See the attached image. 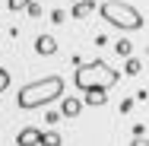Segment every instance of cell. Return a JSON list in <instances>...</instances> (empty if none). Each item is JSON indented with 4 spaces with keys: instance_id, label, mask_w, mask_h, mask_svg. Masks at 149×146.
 <instances>
[{
    "instance_id": "cell-1",
    "label": "cell",
    "mask_w": 149,
    "mask_h": 146,
    "mask_svg": "<svg viewBox=\"0 0 149 146\" xmlns=\"http://www.w3.org/2000/svg\"><path fill=\"white\" fill-rule=\"evenodd\" d=\"M63 95V80L60 76H45L38 83H29L16 92V108L22 111H32V108H45L51 102H57Z\"/></svg>"
},
{
    "instance_id": "cell-2",
    "label": "cell",
    "mask_w": 149,
    "mask_h": 146,
    "mask_svg": "<svg viewBox=\"0 0 149 146\" xmlns=\"http://www.w3.org/2000/svg\"><path fill=\"white\" fill-rule=\"evenodd\" d=\"M98 13H102V19L108 22V26H114L120 32H136L143 29V13L136 10V6H130V3H124V0H105L102 6H95Z\"/></svg>"
},
{
    "instance_id": "cell-3",
    "label": "cell",
    "mask_w": 149,
    "mask_h": 146,
    "mask_svg": "<svg viewBox=\"0 0 149 146\" xmlns=\"http://www.w3.org/2000/svg\"><path fill=\"white\" fill-rule=\"evenodd\" d=\"M76 89H111L118 83V70L108 67L105 60H92V64H79L73 73Z\"/></svg>"
},
{
    "instance_id": "cell-4",
    "label": "cell",
    "mask_w": 149,
    "mask_h": 146,
    "mask_svg": "<svg viewBox=\"0 0 149 146\" xmlns=\"http://www.w3.org/2000/svg\"><path fill=\"white\" fill-rule=\"evenodd\" d=\"M35 54H41V57L57 54V38H54V35H38V38H35Z\"/></svg>"
},
{
    "instance_id": "cell-5",
    "label": "cell",
    "mask_w": 149,
    "mask_h": 146,
    "mask_svg": "<svg viewBox=\"0 0 149 146\" xmlns=\"http://www.w3.org/2000/svg\"><path fill=\"white\" fill-rule=\"evenodd\" d=\"M86 95H83V102L89 105V108H102L105 102H108V89H83Z\"/></svg>"
},
{
    "instance_id": "cell-6",
    "label": "cell",
    "mask_w": 149,
    "mask_h": 146,
    "mask_svg": "<svg viewBox=\"0 0 149 146\" xmlns=\"http://www.w3.org/2000/svg\"><path fill=\"white\" fill-rule=\"evenodd\" d=\"M16 143H19V146H38V143H41V130H38V127H26V130H19Z\"/></svg>"
},
{
    "instance_id": "cell-7",
    "label": "cell",
    "mask_w": 149,
    "mask_h": 146,
    "mask_svg": "<svg viewBox=\"0 0 149 146\" xmlns=\"http://www.w3.org/2000/svg\"><path fill=\"white\" fill-rule=\"evenodd\" d=\"M95 13V0H73V19H86V16H92Z\"/></svg>"
},
{
    "instance_id": "cell-8",
    "label": "cell",
    "mask_w": 149,
    "mask_h": 146,
    "mask_svg": "<svg viewBox=\"0 0 149 146\" xmlns=\"http://www.w3.org/2000/svg\"><path fill=\"white\" fill-rule=\"evenodd\" d=\"M79 108H83V102L67 95V98L60 102V117H76V115H79Z\"/></svg>"
},
{
    "instance_id": "cell-9",
    "label": "cell",
    "mask_w": 149,
    "mask_h": 146,
    "mask_svg": "<svg viewBox=\"0 0 149 146\" xmlns=\"http://www.w3.org/2000/svg\"><path fill=\"white\" fill-rule=\"evenodd\" d=\"M41 143H48V146H60L63 140H60V133H54V130H48V133H41Z\"/></svg>"
},
{
    "instance_id": "cell-10",
    "label": "cell",
    "mask_w": 149,
    "mask_h": 146,
    "mask_svg": "<svg viewBox=\"0 0 149 146\" xmlns=\"http://www.w3.org/2000/svg\"><path fill=\"white\" fill-rule=\"evenodd\" d=\"M140 70H143V64H140L136 57H130V54H127V73H130V76H136Z\"/></svg>"
},
{
    "instance_id": "cell-11",
    "label": "cell",
    "mask_w": 149,
    "mask_h": 146,
    "mask_svg": "<svg viewBox=\"0 0 149 146\" xmlns=\"http://www.w3.org/2000/svg\"><path fill=\"white\" fill-rule=\"evenodd\" d=\"M114 51H118L120 57H127V54H130V51H133V45H130V41H127V38H120L118 45H114Z\"/></svg>"
},
{
    "instance_id": "cell-12",
    "label": "cell",
    "mask_w": 149,
    "mask_h": 146,
    "mask_svg": "<svg viewBox=\"0 0 149 146\" xmlns=\"http://www.w3.org/2000/svg\"><path fill=\"white\" fill-rule=\"evenodd\" d=\"M26 3H29V0H6L10 13H22V10H26Z\"/></svg>"
},
{
    "instance_id": "cell-13",
    "label": "cell",
    "mask_w": 149,
    "mask_h": 146,
    "mask_svg": "<svg viewBox=\"0 0 149 146\" xmlns=\"http://www.w3.org/2000/svg\"><path fill=\"white\" fill-rule=\"evenodd\" d=\"M26 13H29V16H41V6H38L35 0H29V3H26Z\"/></svg>"
},
{
    "instance_id": "cell-14",
    "label": "cell",
    "mask_w": 149,
    "mask_h": 146,
    "mask_svg": "<svg viewBox=\"0 0 149 146\" xmlns=\"http://www.w3.org/2000/svg\"><path fill=\"white\" fill-rule=\"evenodd\" d=\"M3 89H10V73L0 67V92H3Z\"/></svg>"
},
{
    "instance_id": "cell-15",
    "label": "cell",
    "mask_w": 149,
    "mask_h": 146,
    "mask_svg": "<svg viewBox=\"0 0 149 146\" xmlns=\"http://www.w3.org/2000/svg\"><path fill=\"white\" fill-rule=\"evenodd\" d=\"M63 19H67L63 10H51V22H63Z\"/></svg>"
},
{
    "instance_id": "cell-16",
    "label": "cell",
    "mask_w": 149,
    "mask_h": 146,
    "mask_svg": "<svg viewBox=\"0 0 149 146\" xmlns=\"http://www.w3.org/2000/svg\"><path fill=\"white\" fill-rule=\"evenodd\" d=\"M45 121H48V124H57V121H60V111H48Z\"/></svg>"
}]
</instances>
